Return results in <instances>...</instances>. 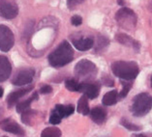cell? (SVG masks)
<instances>
[{"instance_id": "7a4b0ae2", "label": "cell", "mask_w": 152, "mask_h": 137, "mask_svg": "<svg viewBox=\"0 0 152 137\" xmlns=\"http://www.w3.org/2000/svg\"><path fill=\"white\" fill-rule=\"evenodd\" d=\"M113 73L122 80H134L140 72L139 65L134 61H116L112 65Z\"/></svg>"}, {"instance_id": "f1b7e54d", "label": "cell", "mask_w": 152, "mask_h": 137, "mask_svg": "<svg viewBox=\"0 0 152 137\" xmlns=\"http://www.w3.org/2000/svg\"><path fill=\"white\" fill-rule=\"evenodd\" d=\"M51 91H53V88L49 86V85H45V86H43L40 89L41 94H50L51 93Z\"/></svg>"}, {"instance_id": "52a82bcc", "label": "cell", "mask_w": 152, "mask_h": 137, "mask_svg": "<svg viewBox=\"0 0 152 137\" xmlns=\"http://www.w3.org/2000/svg\"><path fill=\"white\" fill-rule=\"evenodd\" d=\"M18 14V7L14 0H0V17L12 20Z\"/></svg>"}, {"instance_id": "30bf717a", "label": "cell", "mask_w": 152, "mask_h": 137, "mask_svg": "<svg viewBox=\"0 0 152 137\" xmlns=\"http://www.w3.org/2000/svg\"><path fill=\"white\" fill-rule=\"evenodd\" d=\"M0 125H1V128L3 130L10 132V133H13V134H16L18 136H23L25 133L23 128H21L20 125H18L16 122L12 121L11 119L4 120L1 124H0Z\"/></svg>"}, {"instance_id": "f546056e", "label": "cell", "mask_w": 152, "mask_h": 137, "mask_svg": "<svg viewBox=\"0 0 152 137\" xmlns=\"http://www.w3.org/2000/svg\"><path fill=\"white\" fill-rule=\"evenodd\" d=\"M103 82H104V84H105V85H107V86H110V87L113 86V84H114V81L112 78H110L109 76L104 77V78H103Z\"/></svg>"}, {"instance_id": "8fae6325", "label": "cell", "mask_w": 152, "mask_h": 137, "mask_svg": "<svg viewBox=\"0 0 152 137\" xmlns=\"http://www.w3.org/2000/svg\"><path fill=\"white\" fill-rule=\"evenodd\" d=\"M33 89V86L30 85V86H27L25 88H21V89H18V90L13 92L9 95L8 99H7V102H8V107L9 108H12V107L17 104L18 101L20 99L21 97H23L24 95H26L28 92H30Z\"/></svg>"}, {"instance_id": "d6986e66", "label": "cell", "mask_w": 152, "mask_h": 137, "mask_svg": "<svg viewBox=\"0 0 152 137\" xmlns=\"http://www.w3.org/2000/svg\"><path fill=\"white\" fill-rule=\"evenodd\" d=\"M38 99V94L34 93L29 99H25V101H21L20 103H18V104H17V111H18V113H23L25 109L29 108V106H30L31 102L34 101L35 99Z\"/></svg>"}, {"instance_id": "8992f818", "label": "cell", "mask_w": 152, "mask_h": 137, "mask_svg": "<svg viewBox=\"0 0 152 137\" xmlns=\"http://www.w3.org/2000/svg\"><path fill=\"white\" fill-rule=\"evenodd\" d=\"M14 43L15 37L12 30L5 25H0V50L7 52L13 47Z\"/></svg>"}, {"instance_id": "2e32d148", "label": "cell", "mask_w": 152, "mask_h": 137, "mask_svg": "<svg viewBox=\"0 0 152 137\" xmlns=\"http://www.w3.org/2000/svg\"><path fill=\"white\" fill-rule=\"evenodd\" d=\"M118 99V93L116 90H112L110 92H107V94L103 97L102 103L106 106H112L114 105L117 102Z\"/></svg>"}, {"instance_id": "83f0119b", "label": "cell", "mask_w": 152, "mask_h": 137, "mask_svg": "<svg viewBox=\"0 0 152 137\" xmlns=\"http://www.w3.org/2000/svg\"><path fill=\"white\" fill-rule=\"evenodd\" d=\"M71 23L75 26H79L81 23H83V18L80 16H74L71 18Z\"/></svg>"}, {"instance_id": "9c48e42d", "label": "cell", "mask_w": 152, "mask_h": 137, "mask_svg": "<svg viewBox=\"0 0 152 137\" xmlns=\"http://www.w3.org/2000/svg\"><path fill=\"white\" fill-rule=\"evenodd\" d=\"M79 92L85 95L88 99H94L99 96L100 93V85L98 83H93V82H84L80 84V89Z\"/></svg>"}, {"instance_id": "ba28073f", "label": "cell", "mask_w": 152, "mask_h": 137, "mask_svg": "<svg viewBox=\"0 0 152 137\" xmlns=\"http://www.w3.org/2000/svg\"><path fill=\"white\" fill-rule=\"evenodd\" d=\"M33 77H34V70L23 69L16 73L12 82L16 86H24V85H27L32 82Z\"/></svg>"}, {"instance_id": "e0dca14e", "label": "cell", "mask_w": 152, "mask_h": 137, "mask_svg": "<svg viewBox=\"0 0 152 137\" xmlns=\"http://www.w3.org/2000/svg\"><path fill=\"white\" fill-rule=\"evenodd\" d=\"M88 98L85 95H83L79 99V102H77V111L80 114H83V115H88L90 112L89 109V105H88Z\"/></svg>"}, {"instance_id": "5b68a950", "label": "cell", "mask_w": 152, "mask_h": 137, "mask_svg": "<svg viewBox=\"0 0 152 137\" xmlns=\"http://www.w3.org/2000/svg\"><path fill=\"white\" fill-rule=\"evenodd\" d=\"M115 20L117 24L125 30H133L137 26L138 16L133 10L129 8H122L115 14Z\"/></svg>"}, {"instance_id": "5bb4252c", "label": "cell", "mask_w": 152, "mask_h": 137, "mask_svg": "<svg viewBox=\"0 0 152 137\" xmlns=\"http://www.w3.org/2000/svg\"><path fill=\"white\" fill-rule=\"evenodd\" d=\"M73 44L77 50L86 51L93 47L94 41H93V39L89 38V37H87V38H80L77 40H74Z\"/></svg>"}, {"instance_id": "d4e9b609", "label": "cell", "mask_w": 152, "mask_h": 137, "mask_svg": "<svg viewBox=\"0 0 152 137\" xmlns=\"http://www.w3.org/2000/svg\"><path fill=\"white\" fill-rule=\"evenodd\" d=\"M121 84H122V86H123V88H122V91H121L119 97L121 99H124V98L127 97V95H128V93L130 92V90H131L133 84H132V82H130V80L121 81Z\"/></svg>"}, {"instance_id": "4fadbf2b", "label": "cell", "mask_w": 152, "mask_h": 137, "mask_svg": "<svg viewBox=\"0 0 152 137\" xmlns=\"http://www.w3.org/2000/svg\"><path fill=\"white\" fill-rule=\"evenodd\" d=\"M116 41L119 43L126 46L128 47H132L133 49L136 51H140V43L132 38V37L128 36L127 34H123V33H119L116 35Z\"/></svg>"}, {"instance_id": "cb8c5ba5", "label": "cell", "mask_w": 152, "mask_h": 137, "mask_svg": "<svg viewBox=\"0 0 152 137\" xmlns=\"http://www.w3.org/2000/svg\"><path fill=\"white\" fill-rule=\"evenodd\" d=\"M120 124H121V125H123V127L126 129H128V130H131V131H139V130L142 129V128H140V125H137L135 124L130 123V122L127 119H125V118L121 119Z\"/></svg>"}, {"instance_id": "9a60e30c", "label": "cell", "mask_w": 152, "mask_h": 137, "mask_svg": "<svg viewBox=\"0 0 152 137\" xmlns=\"http://www.w3.org/2000/svg\"><path fill=\"white\" fill-rule=\"evenodd\" d=\"M90 117L91 120L97 125H102L103 123H105V121L107 119V113L101 107H94L93 109L90 110Z\"/></svg>"}, {"instance_id": "484cf974", "label": "cell", "mask_w": 152, "mask_h": 137, "mask_svg": "<svg viewBox=\"0 0 152 137\" xmlns=\"http://www.w3.org/2000/svg\"><path fill=\"white\" fill-rule=\"evenodd\" d=\"M62 117L59 115V114L56 112L55 110H53V112L50 114V123L53 124V125H58L60 124Z\"/></svg>"}, {"instance_id": "44dd1931", "label": "cell", "mask_w": 152, "mask_h": 137, "mask_svg": "<svg viewBox=\"0 0 152 137\" xmlns=\"http://www.w3.org/2000/svg\"><path fill=\"white\" fill-rule=\"evenodd\" d=\"M62 132L57 128H47L41 133L42 137H60Z\"/></svg>"}, {"instance_id": "7c38bea8", "label": "cell", "mask_w": 152, "mask_h": 137, "mask_svg": "<svg viewBox=\"0 0 152 137\" xmlns=\"http://www.w3.org/2000/svg\"><path fill=\"white\" fill-rule=\"evenodd\" d=\"M12 72V66L6 56L0 55V82L7 80Z\"/></svg>"}, {"instance_id": "6da1fadb", "label": "cell", "mask_w": 152, "mask_h": 137, "mask_svg": "<svg viewBox=\"0 0 152 137\" xmlns=\"http://www.w3.org/2000/svg\"><path fill=\"white\" fill-rule=\"evenodd\" d=\"M74 59V49L67 41H63L49 55V63L54 68H61Z\"/></svg>"}, {"instance_id": "7402d4cb", "label": "cell", "mask_w": 152, "mask_h": 137, "mask_svg": "<svg viewBox=\"0 0 152 137\" xmlns=\"http://www.w3.org/2000/svg\"><path fill=\"white\" fill-rule=\"evenodd\" d=\"M36 114V111L34 110H30V109H25L23 114H21V121H23V124L26 125H30V121L33 119V117Z\"/></svg>"}, {"instance_id": "4316f807", "label": "cell", "mask_w": 152, "mask_h": 137, "mask_svg": "<svg viewBox=\"0 0 152 137\" xmlns=\"http://www.w3.org/2000/svg\"><path fill=\"white\" fill-rule=\"evenodd\" d=\"M84 1L85 0H67V7L70 10H74Z\"/></svg>"}, {"instance_id": "1f68e13d", "label": "cell", "mask_w": 152, "mask_h": 137, "mask_svg": "<svg viewBox=\"0 0 152 137\" xmlns=\"http://www.w3.org/2000/svg\"><path fill=\"white\" fill-rule=\"evenodd\" d=\"M150 83H151V88H152V75H151V79H150Z\"/></svg>"}, {"instance_id": "3957f363", "label": "cell", "mask_w": 152, "mask_h": 137, "mask_svg": "<svg viewBox=\"0 0 152 137\" xmlns=\"http://www.w3.org/2000/svg\"><path fill=\"white\" fill-rule=\"evenodd\" d=\"M152 109V96L147 93H140L133 99L131 112L135 117H142Z\"/></svg>"}, {"instance_id": "ac0fdd59", "label": "cell", "mask_w": 152, "mask_h": 137, "mask_svg": "<svg viewBox=\"0 0 152 137\" xmlns=\"http://www.w3.org/2000/svg\"><path fill=\"white\" fill-rule=\"evenodd\" d=\"M54 110L60 115L62 118L68 117L70 115H72L75 111V107L72 104H68V105H63V104H57L55 106Z\"/></svg>"}, {"instance_id": "4dcf8cb0", "label": "cell", "mask_w": 152, "mask_h": 137, "mask_svg": "<svg viewBox=\"0 0 152 137\" xmlns=\"http://www.w3.org/2000/svg\"><path fill=\"white\" fill-rule=\"evenodd\" d=\"M3 94H4V90H3L2 87H0V98H2Z\"/></svg>"}, {"instance_id": "ffe728a7", "label": "cell", "mask_w": 152, "mask_h": 137, "mask_svg": "<svg viewBox=\"0 0 152 137\" xmlns=\"http://www.w3.org/2000/svg\"><path fill=\"white\" fill-rule=\"evenodd\" d=\"M109 43H110L109 39H107L106 37H104V36H99L97 39V42H96L95 51L97 53L103 52V51H105V49L107 47Z\"/></svg>"}, {"instance_id": "277c9868", "label": "cell", "mask_w": 152, "mask_h": 137, "mask_svg": "<svg viewBox=\"0 0 152 137\" xmlns=\"http://www.w3.org/2000/svg\"><path fill=\"white\" fill-rule=\"evenodd\" d=\"M74 72L77 78L83 81H89L90 79H93L97 73V67L90 60L83 59L77 63Z\"/></svg>"}, {"instance_id": "603a6c76", "label": "cell", "mask_w": 152, "mask_h": 137, "mask_svg": "<svg viewBox=\"0 0 152 137\" xmlns=\"http://www.w3.org/2000/svg\"><path fill=\"white\" fill-rule=\"evenodd\" d=\"M80 82H77L76 79H67L65 81V87L67 90L71 92H79L80 89Z\"/></svg>"}]
</instances>
